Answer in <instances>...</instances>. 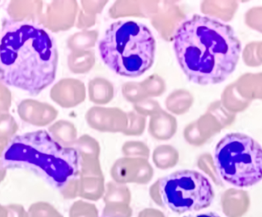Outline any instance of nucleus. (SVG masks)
<instances>
[{"mask_svg":"<svg viewBox=\"0 0 262 217\" xmlns=\"http://www.w3.org/2000/svg\"><path fill=\"white\" fill-rule=\"evenodd\" d=\"M173 49L188 80L203 86L224 82L235 70L242 52L241 42L229 25L200 15L180 24Z\"/></svg>","mask_w":262,"mask_h":217,"instance_id":"1","label":"nucleus"},{"mask_svg":"<svg viewBox=\"0 0 262 217\" xmlns=\"http://www.w3.org/2000/svg\"><path fill=\"white\" fill-rule=\"evenodd\" d=\"M58 55L55 38L46 29L23 21H7L0 37V82L37 96L55 81Z\"/></svg>","mask_w":262,"mask_h":217,"instance_id":"2","label":"nucleus"},{"mask_svg":"<svg viewBox=\"0 0 262 217\" xmlns=\"http://www.w3.org/2000/svg\"><path fill=\"white\" fill-rule=\"evenodd\" d=\"M81 161L76 149L63 146L45 130L14 137L2 156L3 167L31 171L58 190L79 178Z\"/></svg>","mask_w":262,"mask_h":217,"instance_id":"3","label":"nucleus"},{"mask_svg":"<svg viewBox=\"0 0 262 217\" xmlns=\"http://www.w3.org/2000/svg\"><path fill=\"white\" fill-rule=\"evenodd\" d=\"M98 50L111 70L121 76L137 78L152 67L156 41L152 32L143 23L118 21L103 34Z\"/></svg>","mask_w":262,"mask_h":217,"instance_id":"4","label":"nucleus"},{"mask_svg":"<svg viewBox=\"0 0 262 217\" xmlns=\"http://www.w3.org/2000/svg\"><path fill=\"white\" fill-rule=\"evenodd\" d=\"M213 160L221 179L235 187H252L262 180V147L249 135L223 137L215 146Z\"/></svg>","mask_w":262,"mask_h":217,"instance_id":"5","label":"nucleus"},{"mask_svg":"<svg viewBox=\"0 0 262 217\" xmlns=\"http://www.w3.org/2000/svg\"><path fill=\"white\" fill-rule=\"evenodd\" d=\"M159 181L165 207L178 214L208 208L215 198L210 181L196 171H178Z\"/></svg>","mask_w":262,"mask_h":217,"instance_id":"6","label":"nucleus"},{"mask_svg":"<svg viewBox=\"0 0 262 217\" xmlns=\"http://www.w3.org/2000/svg\"><path fill=\"white\" fill-rule=\"evenodd\" d=\"M220 203L226 217H243L250 209L251 198L246 190L229 188L222 194Z\"/></svg>","mask_w":262,"mask_h":217,"instance_id":"7","label":"nucleus"},{"mask_svg":"<svg viewBox=\"0 0 262 217\" xmlns=\"http://www.w3.org/2000/svg\"><path fill=\"white\" fill-rule=\"evenodd\" d=\"M106 184L103 177H79V198L89 201L102 199Z\"/></svg>","mask_w":262,"mask_h":217,"instance_id":"8","label":"nucleus"},{"mask_svg":"<svg viewBox=\"0 0 262 217\" xmlns=\"http://www.w3.org/2000/svg\"><path fill=\"white\" fill-rule=\"evenodd\" d=\"M104 204H124L130 205L132 195L125 184L110 181L106 184L105 193L103 197Z\"/></svg>","mask_w":262,"mask_h":217,"instance_id":"9","label":"nucleus"},{"mask_svg":"<svg viewBox=\"0 0 262 217\" xmlns=\"http://www.w3.org/2000/svg\"><path fill=\"white\" fill-rule=\"evenodd\" d=\"M70 217H99V211L95 204L84 200H78L72 206Z\"/></svg>","mask_w":262,"mask_h":217,"instance_id":"10","label":"nucleus"},{"mask_svg":"<svg viewBox=\"0 0 262 217\" xmlns=\"http://www.w3.org/2000/svg\"><path fill=\"white\" fill-rule=\"evenodd\" d=\"M130 205L124 204H104L101 217H132Z\"/></svg>","mask_w":262,"mask_h":217,"instance_id":"11","label":"nucleus"},{"mask_svg":"<svg viewBox=\"0 0 262 217\" xmlns=\"http://www.w3.org/2000/svg\"><path fill=\"white\" fill-rule=\"evenodd\" d=\"M64 197L69 199H75L79 197V178H75L69 181L64 187L61 189Z\"/></svg>","mask_w":262,"mask_h":217,"instance_id":"12","label":"nucleus"},{"mask_svg":"<svg viewBox=\"0 0 262 217\" xmlns=\"http://www.w3.org/2000/svg\"><path fill=\"white\" fill-rule=\"evenodd\" d=\"M149 195L151 200L156 205L159 207H164V203H163V198H162L161 190H160V181H157L154 182L152 185L149 187Z\"/></svg>","mask_w":262,"mask_h":217,"instance_id":"13","label":"nucleus"},{"mask_svg":"<svg viewBox=\"0 0 262 217\" xmlns=\"http://www.w3.org/2000/svg\"><path fill=\"white\" fill-rule=\"evenodd\" d=\"M137 217H166L161 210L155 208H145L138 213Z\"/></svg>","mask_w":262,"mask_h":217,"instance_id":"14","label":"nucleus"},{"mask_svg":"<svg viewBox=\"0 0 262 217\" xmlns=\"http://www.w3.org/2000/svg\"><path fill=\"white\" fill-rule=\"evenodd\" d=\"M184 217H220L214 213H203V214L194 215V216H188Z\"/></svg>","mask_w":262,"mask_h":217,"instance_id":"15","label":"nucleus"}]
</instances>
